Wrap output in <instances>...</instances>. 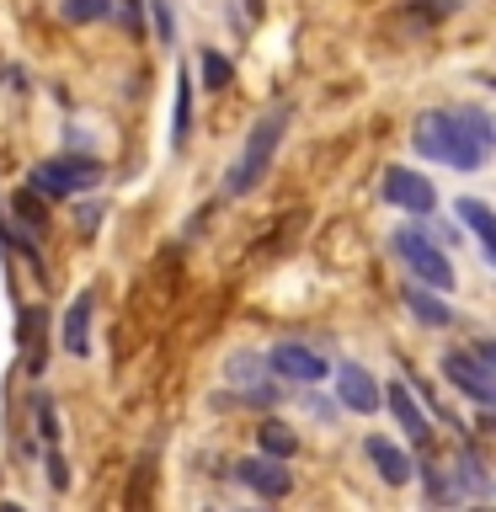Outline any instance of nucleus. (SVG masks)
<instances>
[{
  "mask_svg": "<svg viewBox=\"0 0 496 512\" xmlns=\"http://www.w3.org/2000/svg\"><path fill=\"white\" fill-rule=\"evenodd\" d=\"M411 144L427 160H438V166L480 171L491 160L496 128H491V112H480V107H443V112H422L416 118Z\"/></svg>",
  "mask_w": 496,
  "mask_h": 512,
  "instance_id": "f257e3e1",
  "label": "nucleus"
},
{
  "mask_svg": "<svg viewBox=\"0 0 496 512\" xmlns=\"http://www.w3.org/2000/svg\"><path fill=\"white\" fill-rule=\"evenodd\" d=\"M283 128H288V112H283V107H272L267 118L251 128L246 150H240V160L230 166V176H224V192H230V198H246V192H256V187H262V176L272 171V160H278Z\"/></svg>",
  "mask_w": 496,
  "mask_h": 512,
  "instance_id": "f03ea898",
  "label": "nucleus"
},
{
  "mask_svg": "<svg viewBox=\"0 0 496 512\" xmlns=\"http://www.w3.org/2000/svg\"><path fill=\"white\" fill-rule=\"evenodd\" d=\"M390 246H395V256L406 262V272H411L416 283L438 288V294H448V288H454V262H448V251L432 246L422 230H395Z\"/></svg>",
  "mask_w": 496,
  "mask_h": 512,
  "instance_id": "7ed1b4c3",
  "label": "nucleus"
},
{
  "mask_svg": "<svg viewBox=\"0 0 496 512\" xmlns=\"http://www.w3.org/2000/svg\"><path fill=\"white\" fill-rule=\"evenodd\" d=\"M27 182H32V192H43V198H70V192L102 182V166H96L91 155H64V160H43V166H32Z\"/></svg>",
  "mask_w": 496,
  "mask_h": 512,
  "instance_id": "20e7f679",
  "label": "nucleus"
},
{
  "mask_svg": "<svg viewBox=\"0 0 496 512\" xmlns=\"http://www.w3.org/2000/svg\"><path fill=\"white\" fill-rule=\"evenodd\" d=\"M443 374L459 395H470L475 406H496V368L480 363L475 352H448L443 358Z\"/></svg>",
  "mask_w": 496,
  "mask_h": 512,
  "instance_id": "39448f33",
  "label": "nucleus"
},
{
  "mask_svg": "<svg viewBox=\"0 0 496 512\" xmlns=\"http://www.w3.org/2000/svg\"><path fill=\"white\" fill-rule=\"evenodd\" d=\"M224 379L235 384V395L246 400V406H272L278 400V390H272V379H267V363L256 358V352H230L224 358Z\"/></svg>",
  "mask_w": 496,
  "mask_h": 512,
  "instance_id": "423d86ee",
  "label": "nucleus"
},
{
  "mask_svg": "<svg viewBox=\"0 0 496 512\" xmlns=\"http://www.w3.org/2000/svg\"><path fill=\"white\" fill-rule=\"evenodd\" d=\"M384 198H390L395 208H406V214H416V219H427L432 208H438L432 182L422 171H411V166H390V171H384Z\"/></svg>",
  "mask_w": 496,
  "mask_h": 512,
  "instance_id": "0eeeda50",
  "label": "nucleus"
},
{
  "mask_svg": "<svg viewBox=\"0 0 496 512\" xmlns=\"http://www.w3.org/2000/svg\"><path fill=\"white\" fill-rule=\"evenodd\" d=\"M267 368H272V374H283L288 384H315V379L331 374L326 352H315V347H304V342H278V347L267 352Z\"/></svg>",
  "mask_w": 496,
  "mask_h": 512,
  "instance_id": "6e6552de",
  "label": "nucleus"
},
{
  "mask_svg": "<svg viewBox=\"0 0 496 512\" xmlns=\"http://www.w3.org/2000/svg\"><path fill=\"white\" fill-rule=\"evenodd\" d=\"M235 480L246 491H256L262 502H283L288 491H294V475L283 470V459H272V454H251V459H240L235 464Z\"/></svg>",
  "mask_w": 496,
  "mask_h": 512,
  "instance_id": "1a4fd4ad",
  "label": "nucleus"
},
{
  "mask_svg": "<svg viewBox=\"0 0 496 512\" xmlns=\"http://www.w3.org/2000/svg\"><path fill=\"white\" fill-rule=\"evenodd\" d=\"M336 406L358 411V416H374L379 411V379L368 374L363 363H342L336 368Z\"/></svg>",
  "mask_w": 496,
  "mask_h": 512,
  "instance_id": "9d476101",
  "label": "nucleus"
},
{
  "mask_svg": "<svg viewBox=\"0 0 496 512\" xmlns=\"http://www.w3.org/2000/svg\"><path fill=\"white\" fill-rule=\"evenodd\" d=\"M363 454H368V464L379 470V480H384V486H406V480L416 475V470H411V454H406V448H400V443H390V438H379V432L363 443Z\"/></svg>",
  "mask_w": 496,
  "mask_h": 512,
  "instance_id": "9b49d317",
  "label": "nucleus"
},
{
  "mask_svg": "<svg viewBox=\"0 0 496 512\" xmlns=\"http://www.w3.org/2000/svg\"><path fill=\"white\" fill-rule=\"evenodd\" d=\"M64 347L75 352V358H86L91 352V294H75L70 310H64Z\"/></svg>",
  "mask_w": 496,
  "mask_h": 512,
  "instance_id": "f8f14e48",
  "label": "nucleus"
},
{
  "mask_svg": "<svg viewBox=\"0 0 496 512\" xmlns=\"http://www.w3.org/2000/svg\"><path fill=\"white\" fill-rule=\"evenodd\" d=\"M406 310L422 320V326H432V331L454 320V304H443L438 288H427V283H411V288H406Z\"/></svg>",
  "mask_w": 496,
  "mask_h": 512,
  "instance_id": "ddd939ff",
  "label": "nucleus"
},
{
  "mask_svg": "<svg viewBox=\"0 0 496 512\" xmlns=\"http://www.w3.org/2000/svg\"><path fill=\"white\" fill-rule=\"evenodd\" d=\"M454 11H464V0H411L400 11V27H411V38H416V32H432L438 22H448Z\"/></svg>",
  "mask_w": 496,
  "mask_h": 512,
  "instance_id": "4468645a",
  "label": "nucleus"
},
{
  "mask_svg": "<svg viewBox=\"0 0 496 512\" xmlns=\"http://www.w3.org/2000/svg\"><path fill=\"white\" fill-rule=\"evenodd\" d=\"M454 214H459V224H470V230H475L480 256H486V262H496V224H491V208L480 203V198H459Z\"/></svg>",
  "mask_w": 496,
  "mask_h": 512,
  "instance_id": "2eb2a0df",
  "label": "nucleus"
},
{
  "mask_svg": "<svg viewBox=\"0 0 496 512\" xmlns=\"http://www.w3.org/2000/svg\"><path fill=\"white\" fill-rule=\"evenodd\" d=\"M384 400H390L395 422L411 432V443H427V438H432L427 416H422V406H416V400H411V390H406V384H390V390H384Z\"/></svg>",
  "mask_w": 496,
  "mask_h": 512,
  "instance_id": "dca6fc26",
  "label": "nucleus"
},
{
  "mask_svg": "<svg viewBox=\"0 0 496 512\" xmlns=\"http://www.w3.org/2000/svg\"><path fill=\"white\" fill-rule=\"evenodd\" d=\"M459 486H464V496H480V502H486V496H491V475H486V459H480L475 454V448H459Z\"/></svg>",
  "mask_w": 496,
  "mask_h": 512,
  "instance_id": "f3484780",
  "label": "nucleus"
},
{
  "mask_svg": "<svg viewBox=\"0 0 496 512\" xmlns=\"http://www.w3.org/2000/svg\"><path fill=\"white\" fill-rule=\"evenodd\" d=\"M187 134H192V70L176 75V128H171V144H176V150L187 144Z\"/></svg>",
  "mask_w": 496,
  "mask_h": 512,
  "instance_id": "a211bd4d",
  "label": "nucleus"
},
{
  "mask_svg": "<svg viewBox=\"0 0 496 512\" xmlns=\"http://www.w3.org/2000/svg\"><path fill=\"white\" fill-rule=\"evenodd\" d=\"M256 438H262V454H272V459H294L299 454V438L283 422H262V427H256Z\"/></svg>",
  "mask_w": 496,
  "mask_h": 512,
  "instance_id": "6ab92c4d",
  "label": "nucleus"
},
{
  "mask_svg": "<svg viewBox=\"0 0 496 512\" xmlns=\"http://www.w3.org/2000/svg\"><path fill=\"white\" fill-rule=\"evenodd\" d=\"M59 16L70 27H91V22H107V16H112V0H64Z\"/></svg>",
  "mask_w": 496,
  "mask_h": 512,
  "instance_id": "aec40b11",
  "label": "nucleus"
},
{
  "mask_svg": "<svg viewBox=\"0 0 496 512\" xmlns=\"http://www.w3.org/2000/svg\"><path fill=\"white\" fill-rule=\"evenodd\" d=\"M422 480H427L432 502H464V486H459L454 470H422Z\"/></svg>",
  "mask_w": 496,
  "mask_h": 512,
  "instance_id": "412c9836",
  "label": "nucleus"
},
{
  "mask_svg": "<svg viewBox=\"0 0 496 512\" xmlns=\"http://www.w3.org/2000/svg\"><path fill=\"white\" fill-rule=\"evenodd\" d=\"M11 214L16 219H27L32 224V230H43V192H11Z\"/></svg>",
  "mask_w": 496,
  "mask_h": 512,
  "instance_id": "4be33fe9",
  "label": "nucleus"
},
{
  "mask_svg": "<svg viewBox=\"0 0 496 512\" xmlns=\"http://www.w3.org/2000/svg\"><path fill=\"white\" fill-rule=\"evenodd\" d=\"M230 59H224V54H214V48H208V54H203V80H208V91H224V86H230Z\"/></svg>",
  "mask_w": 496,
  "mask_h": 512,
  "instance_id": "5701e85b",
  "label": "nucleus"
},
{
  "mask_svg": "<svg viewBox=\"0 0 496 512\" xmlns=\"http://www.w3.org/2000/svg\"><path fill=\"white\" fill-rule=\"evenodd\" d=\"M32 411H38V432H43V443H59V416H54V400H48V395H32Z\"/></svg>",
  "mask_w": 496,
  "mask_h": 512,
  "instance_id": "b1692460",
  "label": "nucleus"
},
{
  "mask_svg": "<svg viewBox=\"0 0 496 512\" xmlns=\"http://www.w3.org/2000/svg\"><path fill=\"white\" fill-rule=\"evenodd\" d=\"M150 11H155V32H160V43H171V38H176V22H171V6H166V0H150Z\"/></svg>",
  "mask_w": 496,
  "mask_h": 512,
  "instance_id": "393cba45",
  "label": "nucleus"
},
{
  "mask_svg": "<svg viewBox=\"0 0 496 512\" xmlns=\"http://www.w3.org/2000/svg\"><path fill=\"white\" fill-rule=\"evenodd\" d=\"M427 230H432V235H427L432 246H443V251H454V246H459V224H438V219H432Z\"/></svg>",
  "mask_w": 496,
  "mask_h": 512,
  "instance_id": "a878e982",
  "label": "nucleus"
},
{
  "mask_svg": "<svg viewBox=\"0 0 496 512\" xmlns=\"http://www.w3.org/2000/svg\"><path fill=\"white\" fill-rule=\"evenodd\" d=\"M48 486H54V491L70 486V470H64V459H59V448H54V443H48Z\"/></svg>",
  "mask_w": 496,
  "mask_h": 512,
  "instance_id": "bb28decb",
  "label": "nucleus"
},
{
  "mask_svg": "<svg viewBox=\"0 0 496 512\" xmlns=\"http://www.w3.org/2000/svg\"><path fill=\"white\" fill-rule=\"evenodd\" d=\"M304 406H310V416H320V422H336V400H320V395H304Z\"/></svg>",
  "mask_w": 496,
  "mask_h": 512,
  "instance_id": "cd10ccee",
  "label": "nucleus"
},
{
  "mask_svg": "<svg viewBox=\"0 0 496 512\" xmlns=\"http://www.w3.org/2000/svg\"><path fill=\"white\" fill-rule=\"evenodd\" d=\"M139 11H144V0H123V22H128V32H139Z\"/></svg>",
  "mask_w": 496,
  "mask_h": 512,
  "instance_id": "c85d7f7f",
  "label": "nucleus"
},
{
  "mask_svg": "<svg viewBox=\"0 0 496 512\" xmlns=\"http://www.w3.org/2000/svg\"><path fill=\"white\" fill-rule=\"evenodd\" d=\"M96 219H102V208H96V203L80 208V230H96Z\"/></svg>",
  "mask_w": 496,
  "mask_h": 512,
  "instance_id": "c756f323",
  "label": "nucleus"
},
{
  "mask_svg": "<svg viewBox=\"0 0 496 512\" xmlns=\"http://www.w3.org/2000/svg\"><path fill=\"white\" fill-rule=\"evenodd\" d=\"M470 352H475V358H480V363H491V368H496V347H491V342H475Z\"/></svg>",
  "mask_w": 496,
  "mask_h": 512,
  "instance_id": "7c9ffc66",
  "label": "nucleus"
}]
</instances>
